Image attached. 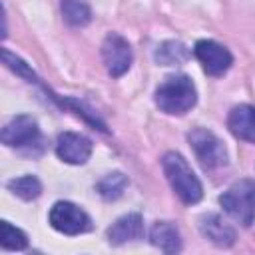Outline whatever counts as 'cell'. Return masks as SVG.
Listing matches in <instances>:
<instances>
[{
	"instance_id": "1",
	"label": "cell",
	"mask_w": 255,
	"mask_h": 255,
	"mask_svg": "<svg viewBox=\"0 0 255 255\" xmlns=\"http://www.w3.org/2000/svg\"><path fill=\"white\" fill-rule=\"evenodd\" d=\"M197 102V92L189 76L185 74H173L167 76L155 90V106L169 114V116H181L189 112Z\"/></svg>"
},
{
	"instance_id": "4",
	"label": "cell",
	"mask_w": 255,
	"mask_h": 255,
	"mask_svg": "<svg viewBox=\"0 0 255 255\" xmlns=\"http://www.w3.org/2000/svg\"><path fill=\"white\" fill-rule=\"evenodd\" d=\"M187 141L205 169H219L227 163V149L213 131L205 128H193L187 133Z\"/></svg>"
},
{
	"instance_id": "5",
	"label": "cell",
	"mask_w": 255,
	"mask_h": 255,
	"mask_svg": "<svg viewBox=\"0 0 255 255\" xmlns=\"http://www.w3.org/2000/svg\"><path fill=\"white\" fill-rule=\"evenodd\" d=\"M48 221L64 235H80L92 229L90 215L70 201H56L48 213Z\"/></svg>"
},
{
	"instance_id": "18",
	"label": "cell",
	"mask_w": 255,
	"mask_h": 255,
	"mask_svg": "<svg viewBox=\"0 0 255 255\" xmlns=\"http://www.w3.org/2000/svg\"><path fill=\"white\" fill-rule=\"evenodd\" d=\"M0 229H2V247L8 249V251H22L28 247V237L24 231H20L18 227L10 225L8 221H2L0 223Z\"/></svg>"
},
{
	"instance_id": "14",
	"label": "cell",
	"mask_w": 255,
	"mask_h": 255,
	"mask_svg": "<svg viewBox=\"0 0 255 255\" xmlns=\"http://www.w3.org/2000/svg\"><path fill=\"white\" fill-rule=\"evenodd\" d=\"M155 62L161 64V66H177V64H183L187 62L189 58V50L185 44L177 42V40H167V42H161L153 54Z\"/></svg>"
},
{
	"instance_id": "2",
	"label": "cell",
	"mask_w": 255,
	"mask_h": 255,
	"mask_svg": "<svg viewBox=\"0 0 255 255\" xmlns=\"http://www.w3.org/2000/svg\"><path fill=\"white\" fill-rule=\"evenodd\" d=\"M161 167L163 173L171 185V189L175 191V195L185 203V205H193L203 197V187L201 181L197 179V175L191 171L189 163L185 161V157L177 151H167L161 157Z\"/></svg>"
},
{
	"instance_id": "3",
	"label": "cell",
	"mask_w": 255,
	"mask_h": 255,
	"mask_svg": "<svg viewBox=\"0 0 255 255\" xmlns=\"http://www.w3.org/2000/svg\"><path fill=\"white\" fill-rule=\"evenodd\" d=\"M219 203L227 215H231L243 227H249L255 219V181L239 179L227 191L219 195Z\"/></svg>"
},
{
	"instance_id": "6",
	"label": "cell",
	"mask_w": 255,
	"mask_h": 255,
	"mask_svg": "<svg viewBox=\"0 0 255 255\" xmlns=\"http://www.w3.org/2000/svg\"><path fill=\"white\" fill-rule=\"evenodd\" d=\"M102 60H104V66L112 78L124 76L129 70L131 60H133L129 42L124 36L110 32L102 42Z\"/></svg>"
},
{
	"instance_id": "16",
	"label": "cell",
	"mask_w": 255,
	"mask_h": 255,
	"mask_svg": "<svg viewBox=\"0 0 255 255\" xmlns=\"http://www.w3.org/2000/svg\"><path fill=\"white\" fill-rule=\"evenodd\" d=\"M60 10H62L64 20L74 28H82V26L90 24V20H92V10L88 8V4H84L80 0H62Z\"/></svg>"
},
{
	"instance_id": "9",
	"label": "cell",
	"mask_w": 255,
	"mask_h": 255,
	"mask_svg": "<svg viewBox=\"0 0 255 255\" xmlns=\"http://www.w3.org/2000/svg\"><path fill=\"white\" fill-rule=\"evenodd\" d=\"M56 153L62 161L72 165H82L92 155V141L76 131H64L56 139Z\"/></svg>"
},
{
	"instance_id": "7",
	"label": "cell",
	"mask_w": 255,
	"mask_h": 255,
	"mask_svg": "<svg viewBox=\"0 0 255 255\" xmlns=\"http://www.w3.org/2000/svg\"><path fill=\"white\" fill-rule=\"evenodd\" d=\"M193 54L199 60L203 72L207 76H213V78L223 76L233 64L231 52L225 46H221L219 42H215V40H199V42H195Z\"/></svg>"
},
{
	"instance_id": "8",
	"label": "cell",
	"mask_w": 255,
	"mask_h": 255,
	"mask_svg": "<svg viewBox=\"0 0 255 255\" xmlns=\"http://www.w3.org/2000/svg\"><path fill=\"white\" fill-rule=\"evenodd\" d=\"M40 139L38 122L32 116H16L2 129V143L8 147H26L34 145Z\"/></svg>"
},
{
	"instance_id": "15",
	"label": "cell",
	"mask_w": 255,
	"mask_h": 255,
	"mask_svg": "<svg viewBox=\"0 0 255 255\" xmlns=\"http://www.w3.org/2000/svg\"><path fill=\"white\" fill-rule=\"evenodd\" d=\"M126 187H128V177H126L122 171L106 173V175L98 181V185H96L98 193H100L106 201H116V199H120V197L124 195Z\"/></svg>"
},
{
	"instance_id": "17",
	"label": "cell",
	"mask_w": 255,
	"mask_h": 255,
	"mask_svg": "<svg viewBox=\"0 0 255 255\" xmlns=\"http://www.w3.org/2000/svg\"><path fill=\"white\" fill-rule=\"evenodd\" d=\"M6 185H8V189H10L14 195H18V197L24 199V201H32V199H36V197L42 193V183H40V179L34 177V175L14 177V179H10Z\"/></svg>"
},
{
	"instance_id": "10",
	"label": "cell",
	"mask_w": 255,
	"mask_h": 255,
	"mask_svg": "<svg viewBox=\"0 0 255 255\" xmlns=\"http://www.w3.org/2000/svg\"><path fill=\"white\" fill-rule=\"evenodd\" d=\"M199 231L217 247H231L235 243V229L221 219L217 213H207L199 217Z\"/></svg>"
},
{
	"instance_id": "19",
	"label": "cell",
	"mask_w": 255,
	"mask_h": 255,
	"mask_svg": "<svg viewBox=\"0 0 255 255\" xmlns=\"http://www.w3.org/2000/svg\"><path fill=\"white\" fill-rule=\"evenodd\" d=\"M2 58H4V64H6L10 70H14L16 74L24 76L28 82H34V80H36V74L30 70V66H28L22 58L14 56V54H12V52H8V50H2Z\"/></svg>"
},
{
	"instance_id": "13",
	"label": "cell",
	"mask_w": 255,
	"mask_h": 255,
	"mask_svg": "<svg viewBox=\"0 0 255 255\" xmlns=\"http://www.w3.org/2000/svg\"><path fill=\"white\" fill-rule=\"evenodd\" d=\"M149 241H151V245L159 247L165 253L181 251V235H179L177 227L169 221H155L149 229Z\"/></svg>"
},
{
	"instance_id": "11",
	"label": "cell",
	"mask_w": 255,
	"mask_h": 255,
	"mask_svg": "<svg viewBox=\"0 0 255 255\" xmlns=\"http://www.w3.org/2000/svg\"><path fill=\"white\" fill-rule=\"evenodd\" d=\"M227 128L235 137L255 143V106L239 104L231 108L227 116Z\"/></svg>"
},
{
	"instance_id": "12",
	"label": "cell",
	"mask_w": 255,
	"mask_h": 255,
	"mask_svg": "<svg viewBox=\"0 0 255 255\" xmlns=\"http://www.w3.org/2000/svg\"><path fill=\"white\" fill-rule=\"evenodd\" d=\"M143 235V219L139 213H128L118 217L108 229V241L112 245H122L128 241H135Z\"/></svg>"
}]
</instances>
